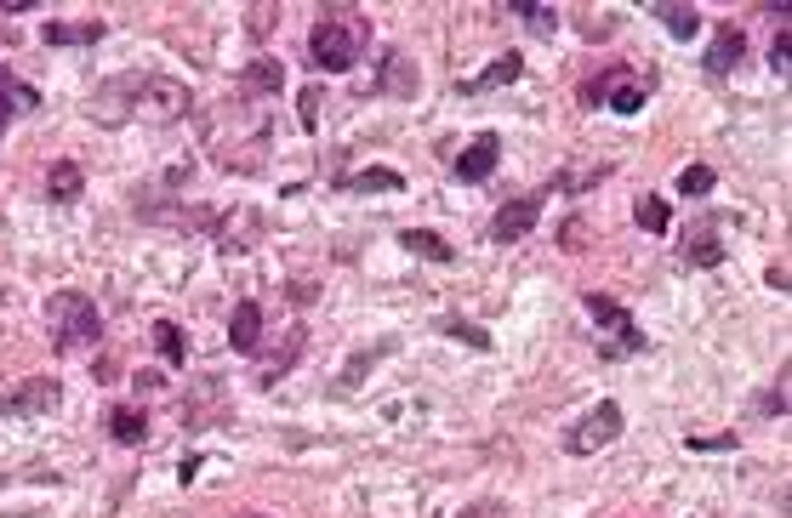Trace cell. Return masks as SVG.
Masks as SVG:
<instances>
[{"mask_svg": "<svg viewBox=\"0 0 792 518\" xmlns=\"http://www.w3.org/2000/svg\"><path fill=\"white\" fill-rule=\"evenodd\" d=\"M587 103H599L610 114H638L645 109V81H638L627 63H616V69L599 74V81H587Z\"/></svg>", "mask_w": 792, "mask_h": 518, "instance_id": "obj_5", "label": "cell"}, {"mask_svg": "<svg viewBox=\"0 0 792 518\" xmlns=\"http://www.w3.org/2000/svg\"><path fill=\"white\" fill-rule=\"evenodd\" d=\"M229 348L234 354H257L263 348V303H234V319H229Z\"/></svg>", "mask_w": 792, "mask_h": 518, "instance_id": "obj_11", "label": "cell"}, {"mask_svg": "<svg viewBox=\"0 0 792 518\" xmlns=\"http://www.w3.org/2000/svg\"><path fill=\"white\" fill-rule=\"evenodd\" d=\"M497 155H502L497 132H479V137L456 155V177H462V183H485L490 171H497Z\"/></svg>", "mask_w": 792, "mask_h": 518, "instance_id": "obj_10", "label": "cell"}, {"mask_svg": "<svg viewBox=\"0 0 792 518\" xmlns=\"http://www.w3.org/2000/svg\"><path fill=\"white\" fill-rule=\"evenodd\" d=\"M245 29H252V35L263 40L268 29H275V7H252V23H245Z\"/></svg>", "mask_w": 792, "mask_h": 518, "instance_id": "obj_31", "label": "cell"}, {"mask_svg": "<svg viewBox=\"0 0 792 518\" xmlns=\"http://www.w3.org/2000/svg\"><path fill=\"white\" fill-rule=\"evenodd\" d=\"M735 444V433H724V439H690V451H730Z\"/></svg>", "mask_w": 792, "mask_h": 518, "instance_id": "obj_33", "label": "cell"}, {"mask_svg": "<svg viewBox=\"0 0 792 518\" xmlns=\"http://www.w3.org/2000/svg\"><path fill=\"white\" fill-rule=\"evenodd\" d=\"M303 348H308V331H303V325H291L280 348H268V354L257 359V387H275V382L285 377V370H291L296 359H303Z\"/></svg>", "mask_w": 792, "mask_h": 518, "instance_id": "obj_9", "label": "cell"}, {"mask_svg": "<svg viewBox=\"0 0 792 518\" xmlns=\"http://www.w3.org/2000/svg\"><path fill=\"white\" fill-rule=\"evenodd\" d=\"M764 410H770V416H787V387H770V393H764Z\"/></svg>", "mask_w": 792, "mask_h": 518, "instance_id": "obj_32", "label": "cell"}, {"mask_svg": "<svg viewBox=\"0 0 792 518\" xmlns=\"http://www.w3.org/2000/svg\"><path fill=\"white\" fill-rule=\"evenodd\" d=\"M650 12L661 17V29L673 35V40H690V35H702V12H696V7H684V0H656Z\"/></svg>", "mask_w": 792, "mask_h": 518, "instance_id": "obj_16", "label": "cell"}, {"mask_svg": "<svg viewBox=\"0 0 792 518\" xmlns=\"http://www.w3.org/2000/svg\"><path fill=\"white\" fill-rule=\"evenodd\" d=\"M405 177L388 165H370V171H354V177H342V194H400Z\"/></svg>", "mask_w": 792, "mask_h": 518, "instance_id": "obj_18", "label": "cell"}, {"mask_svg": "<svg viewBox=\"0 0 792 518\" xmlns=\"http://www.w3.org/2000/svg\"><path fill=\"white\" fill-rule=\"evenodd\" d=\"M155 348H160L166 365H183L188 359V342H183V331L171 325V319H160V325H155Z\"/></svg>", "mask_w": 792, "mask_h": 518, "instance_id": "obj_25", "label": "cell"}, {"mask_svg": "<svg viewBox=\"0 0 792 518\" xmlns=\"http://www.w3.org/2000/svg\"><path fill=\"white\" fill-rule=\"evenodd\" d=\"M46 40L52 46H86V40H103V23H46Z\"/></svg>", "mask_w": 792, "mask_h": 518, "instance_id": "obj_23", "label": "cell"}, {"mask_svg": "<svg viewBox=\"0 0 792 518\" xmlns=\"http://www.w3.org/2000/svg\"><path fill=\"white\" fill-rule=\"evenodd\" d=\"M296 120H303V132H314L319 126V91L308 86L303 97H296Z\"/></svg>", "mask_w": 792, "mask_h": 518, "instance_id": "obj_28", "label": "cell"}, {"mask_svg": "<svg viewBox=\"0 0 792 518\" xmlns=\"http://www.w3.org/2000/svg\"><path fill=\"white\" fill-rule=\"evenodd\" d=\"M616 439H622V405L605 399V405H593L571 433H564V451H571V456H599L605 444H616Z\"/></svg>", "mask_w": 792, "mask_h": 518, "instance_id": "obj_6", "label": "cell"}, {"mask_svg": "<svg viewBox=\"0 0 792 518\" xmlns=\"http://www.w3.org/2000/svg\"><path fill=\"white\" fill-rule=\"evenodd\" d=\"M46 331H52L58 354H81L103 336V313H97V303L86 291H58L52 303H46Z\"/></svg>", "mask_w": 792, "mask_h": 518, "instance_id": "obj_3", "label": "cell"}, {"mask_svg": "<svg viewBox=\"0 0 792 518\" xmlns=\"http://www.w3.org/2000/svg\"><path fill=\"white\" fill-rule=\"evenodd\" d=\"M519 74H525V58L519 52H502L497 63H490L485 74H474V81H462V97H485V91H502V86H513Z\"/></svg>", "mask_w": 792, "mask_h": 518, "instance_id": "obj_12", "label": "cell"}, {"mask_svg": "<svg viewBox=\"0 0 792 518\" xmlns=\"http://www.w3.org/2000/svg\"><path fill=\"white\" fill-rule=\"evenodd\" d=\"M719 262H724V245L712 234H696L684 245V268H719Z\"/></svg>", "mask_w": 792, "mask_h": 518, "instance_id": "obj_24", "label": "cell"}, {"mask_svg": "<svg viewBox=\"0 0 792 518\" xmlns=\"http://www.w3.org/2000/svg\"><path fill=\"white\" fill-rule=\"evenodd\" d=\"M400 245H405V251H416V257H428V262H456L451 245H444L439 234H428V229H405Z\"/></svg>", "mask_w": 792, "mask_h": 518, "instance_id": "obj_22", "label": "cell"}, {"mask_svg": "<svg viewBox=\"0 0 792 518\" xmlns=\"http://www.w3.org/2000/svg\"><path fill=\"white\" fill-rule=\"evenodd\" d=\"M81 188H86V177H81V165L74 160H58L52 165V177H46V194H52V200H81Z\"/></svg>", "mask_w": 792, "mask_h": 518, "instance_id": "obj_21", "label": "cell"}, {"mask_svg": "<svg viewBox=\"0 0 792 518\" xmlns=\"http://www.w3.org/2000/svg\"><path fill=\"white\" fill-rule=\"evenodd\" d=\"M416 86H423L416 63H411L405 52H388L382 69H377V91H388V97H416Z\"/></svg>", "mask_w": 792, "mask_h": 518, "instance_id": "obj_13", "label": "cell"}, {"mask_svg": "<svg viewBox=\"0 0 792 518\" xmlns=\"http://www.w3.org/2000/svg\"><path fill=\"white\" fill-rule=\"evenodd\" d=\"M679 194L690 200V194H712V165H684L679 171Z\"/></svg>", "mask_w": 792, "mask_h": 518, "instance_id": "obj_27", "label": "cell"}, {"mask_svg": "<svg viewBox=\"0 0 792 518\" xmlns=\"http://www.w3.org/2000/svg\"><path fill=\"white\" fill-rule=\"evenodd\" d=\"M582 303H587V313H593V319H599V325L610 331V342L599 348V359H627V354L645 348V336H638V325L627 319V308L616 303V296H605V291H587Z\"/></svg>", "mask_w": 792, "mask_h": 518, "instance_id": "obj_4", "label": "cell"}, {"mask_svg": "<svg viewBox=\"0 0 792 518\" xmlns=\"http://www.w3.org/2000/svg\"><path fill=\"white\" fill-rule=\"evenodd\" d=\"M29 109H40V91L23 86L12 69H0V132L12 126V114H29Z\"/></svg>", "mask_w": 792, "mask_h": 518, "instance_id": "obj_15", "label": "cell"}, {"mask_svg": "<svg viewBox=\"0 0 792 518\" xmlns=\"http://www.w3.org/2000/svg\"><path fill=\"white\" fill-rule=\"evenodd\" d=\"M451 336H456V342H467V348H479V354L490 348V336H485L479 325H451Z\"/></svg>", "mask_w": 792, "mask_h": 518, "instance_id": "obj_30", "label": "cell"}, {"mask_svg": "<svg viewBox=\"0 0 792 518\" xmlns=\"http://www.w3.org/2000/svg\"><path fill=\"white\" fill-rule=\"evenodd\" d=\"M188 86L171 81V74H120V81L97 86L92 97V120H103V126H120L126 114L148 120V126H171V120L188 114Z\"/></svg>", "mask_w": 792, "mask_h": 518, "instance_id": "obj_1", "label": "cell"}, {"mask_svg": "<svg viewBox=\"0 0 792 518\" xmlns=\"http://www.w3.org/2000/svg\"><path fill=\"white\" fill-rule=\"evenodd\" d=\"M365 46H370V23H365V12H354V7H319L314 29H308L314 69H326V74H349V69L365 58Z\"/></svg>", "mask_w": 792, "mask_h": 518, "instance_id": "obj_2", "label": "cell"}, {"mask_svg": "<svg viewBox=\"0 0 792 518\" xmlns=\"http://www.w3.org/2000/svg\"><path fill=\"white\" fill-rule=\"evenodd\" d=\"M741 58H747V35H741L735 23H724V29L712 35V46H707V58H702V63H707V74H730Z\"/></svg>", "mask_w": 792, "mask_h": 518, "instance_id": "obj_14", "label": "cell"}, {"mask_svg": "<svg viewBox=\"0 0 792 518\" xmlns=\"http://www.w3.org/2000/svg\"><path fill=\"white\" fill-rule=\"evenodd\" d=\"M462 518H497V502H479V507H467Z\"/></svg>", "mask_w": 792, "mask_h": 518, "instance_id": "obj_34", "label": "cell"}, {"mask_svg": "<svg viewBox=\"0 0 792 518\" xmlns=\"http://www.w3.org/2000/svg\"><path fill=\"white\" fill-rule=\"evenodd\" d=\"M63 405V387L52 377H29L12 393H0V416H52Z\"/></svg>", "mask_w": 792, "mask_h": 518, "instance_id": "obj_7", "label": "cell"}, {"mask_svg": "<svg viewBox=\"0 0 792 518\" xmlns=\"http://www.w3.org/2000/svg\"><path fill=\"white\" fill-rule=\"evenodd\" d=\"M234 518H268V513H234Z\"/></svg>", "mask_w": 792, "mask_h": 518, "instance_id": "obj_35", "label": "cell"}, {"mask_svg": "<svg viewBox=\"0 0 792 518\" xmlns=\"http://www.w3.org/2000/svg\"><path fill=\"white\" fill-rule=\"evenodd\" d=\"M109 439H114V444H143V439H148V416H143L137 405L109 410Z\"/></svg>", "mask_w": 792, "mask_h": 518, "instance_id": "obj_19", "label": "cell"}, {"mask_svg": "<svg viewBox=\"0 0 792 518\" xmlns=\"http://www.w3.org/2000/svg\"><path fill=\"white\" fill-rule=\"evenodd\" d=\"M280 86H285V69L275 58H257V63L240 69V91L245 97H268V91H280Z\"/></svg>", "mask_w": 792, "mask_h": 518, "instance_id": "obj_17", "label": "cell"}, {"mask_svg": "<svg viewBox=\"0 0 792 518\" xmlns=\"http://www.w3.org/2000/svg\"><path fill=\"white\" fill-rule=\"evenodd\" d=\"M633 222H638V229H650V234H667V200L645 194V200L633 206Z\"/></svg>", "mask_w": 792, "mask_h": 518, "instance_id": "obj_26", "label": "cell"}, {"mask_svg": "<svg viewBox=\"0 0 792 518\" xmlns=\"http://www.w3.org/2000/svg\"><path fill=\"white\" fill-rule=\"evenodd\" d=\"M536 222H541V194H525V200H513V206H502L497 217H490V239H497V245H519Z\"/></svg>", "mask_w": 792, "mask_h": 518, "instance_id": "obj_8", "label": "cell"}, {"mask_svg": "<svg viewBox=\"0 0 792 518\" xmlns=\"http://www.w3.org/2000/svg\"><path fill=\"white\" fill-rule=\"evenodd\" d=\"M787 58H792V40H787V23H781V35H776V46H770V69L781 74V81H787V69H792Z\"/></svg>", "mask_w": 792, "mask_h": 518, "instance_id": "obj_29", "label": "cell"}, {"mask_svg": "<svg viewBox=\"0 0 792 518\" xmlns=\"http://www.w3.org/2000/svg\"><path fill=\"white\" fill-rule=\"evenodd\" d=\"M508 12H513V17H525V29L541 35V40H553V29H559V12H553V7H541V0H508Z\"/></svg>", "mask_w": 792, "mask_h": 518, "instance_id": "obj_20", "label": "cell"}]
</instances>
